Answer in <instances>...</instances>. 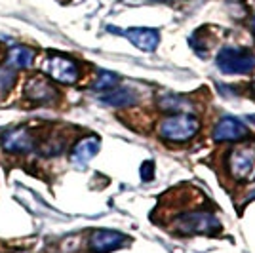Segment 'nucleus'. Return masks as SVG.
Segmentation results:
<instances>
[{"label": "nucleus", "instance_id": "15", "mask_svg": "<svg viewBox=\"0 0 255 253\" xmlns=\"http://www.w3.org/2000/svg\"><path fill=\"white\" fill-rule=\"evenodd\" d=\"M118 82V76L115 73H109V71H99L94 88L96 90H113Z\"/></svg>", "mask_w": 255, "mask_h": 253}, {"label": "nucleus", "instance_id": "12", "mask_svg": "<svg viewBox=\"0 0 255 253\" xmlns=\"http://www.w3.org/2000/svg\"><path fill=\"white\" fill-rule=\"evenodd\" d=\"M32 59H34V52L25 48V46H15L8 52L6 57V65L11 69H31Z\"/></svg>", "mask_w": 255, "mask_h": 253}, {"label": "nucleus", "instance_id": "1", "mask_svg": "<svg viewBox=\"0 0 255 253\" xmlns=\"http://www.w3.org/2000/svg\"><path fill=\"white\" fill-rule=\"evenodd\" d=\"M200 131V120L192 115L166 116L158 126V135L171 143L189 141Z\"/></svg>", "mask_w": 255, "mask_h": 253}, {"label": "nucleus", "instance_id": "16", "mask_svg": "<svg viewBox=\"0 0 255 253\" xmlns=\"http://www.w3.org/2000/svg\"><path fill=\"white\" fill-rule=\"evenodd\" d=\"M13 84H15V69L11 67L0 69V94H6Z\"/></svg>", "mask_w": 255, "mask_h": 253}, {"label": "nucleus", "instance_id": "11", "mask_svg": "<svg viewBox=\"0 0 255 253\" xmlns=\"http://www.w3.org/2000/svg\"><path fill=\"white\" fill-rule=\"evenodd\" d=\"M99 139L97 137H84L82 141H78L75 147H73V152H71V160L78 164V166H84L88 160H92L99 152Z\"/></svg>", "mask_w": 255, "mask_h": 253}, {"label": "nucleus", "instance_id": "5", "mask_svg": "<svg viewBox=\"0 0 255 253\" xmlns=\"http://www.w3.org/2000/svg\"><path fill=\"white\" fill-rule=\"evenodd\" d=\"M44 73L50 74L53 80L61 84H75L80 76L78 65L65 55H50L44 61Z\"/></svg>", "mask_w": 255, "mask_h": 253}, {"label": "nucleus", "instance_id": "13", "mask_svg": "<svg viewBox=\"0 0 255 253\" xmlns=\"http://www.w3.org/2000/svg\"><path fill=\"white\" fill-rule=\"evenodd\" d=\"M103 101H105L107 105H113V107H126L135 103L137 97H135V94L131 90H128V88H113L109 94L103 95Z\"/></svg>", "mask_w": 255, "mask_h": 253}, {"label": "nucleus", "instance_id": "10", "mask_svg": "<svg viewBox=\"0 0 255 253\" xmlns=\"http://www.w3.org/2000/svg\"><path fill=\"white\" fill-rule=\"evenodd\" d=\"M129 42L133 46H137L139 50H145V52H152L160 42V32L154 29H128L122 32Z\"/></svg>", "mask_w": 255, "mask_h": 253}, {"label": "nucleus", "instance_id": "8", "mask_svg": "<svg viewBox=\"0 0 255 253\" xmlns=\"http://www.w3.org/2000/svg\"><path fill=\"white\" fill-rule=\"evenodd\" d=\"M248 135V127L233 116H227L219 120V124L213 129V139L215 141H240Z\"/></svg>", "mask_w": 255, "mask_h": 253}, {"label": "nucleus", "instance_id": "20", "mask_svg": "<svg viewBox=\"0 0 255 253\" xmlns=\"http://www.w3.org/2000/svg\"><path fill=\"white\" fill-rule=\"evenodd\" d=\"M252 27H254V32H255V17H254V21H252Z\"/></svg>", "mask_w": 255, "mask_h": 253}, {"label": "nucleus", "instance_id": "19", "mask_svg": "<svg viewBox=\"0 0 255 253\" xmlns=\"http://www.w3.org/2000/svg\"><path fill=\"white\" fill-rule=\"evenodd\" d=\"M154 2H171V0H154Z\"/></svg>", "mask_w": 255, "mask_h": 253}, {"label": "nucleus", "instance_id": "4", "mask_svg": "<svg viewBox=\"0 0 255 253\" xmlns=\"http://www.w3.org/2000/svg\"><path fill=\"white\" fill-rule=\"evenodd\" d=\"M229 171L234 179L244 181L252 175L255 168V145H240L231 152L227 160Z\"/></svg>", "mask_w": 255, "mask_h": 253}, {"label": "nucleus", "instance_id": "9", "mask_svg": "<svg viewBox=\"0 0 255 253\" xmlns=\"http://www.w3.org/2000/svg\"><path fill=\"white\" fill-rule=\"evenodd\" d=\"M124 234L115 231H96L90 238V248L96 253H107L120 248L124 244Z\"/></svg>", "mask_w": 255, "mask_h": 253}, {"label": "nucleus", "instance_id": "14", "mask_svg": "<svg viewBox=\"0 0 255 253\" xmlns=\"http://www.w3.org/2000/svg\"><path fill=\"white\" fill-rule=\"evenodd\" d=\"M158 105L164 109V111H181V109H185V111H191V103L187 101V99H183V97H177V95H166V97H162L158 101Z\"/></svg>", "mask_w": 255, "mask_h": 253}, {"label": "nucleus", "instance_id": "7", "mask_svg": "<svg viewBox=\"0 0 255 253\" xmlns=\"http://www.w3.org/2000/svg\"><path fill=\"white\" fill-rule=\"evenodd\" d=\"M25 95L34 103H53L59 97V92L55 90V86L48 78L32 76L25 86Z\"/></svg>", "mask_w": 255, "mask_h": 253}, {"label": "nucleus", "instance_id": "3", "mask_svg": "<svg viewBox=\"0 0 255 253\" xmlns=\"http://www.w3.org/2000/svg\"><path fill=\"white\" fill-rule=\"evenodd\" d=\"M215 63L225 74H246L255 69V55L244 48H223Z\"/></svg>", "mask_w": 255, "mask_h": 253}, {"label": "nucleus", "instance_id": "2", "mask_svg": "<svg viewBox=\"0 0 255 253\" xmlns=\"http://www.w3.org/2000/svg\"><path fill=\"white\" fill-rule=\"evenodd\" d=\"M221 229L219 219L208 211H189L173 221V231L177 234H215Z\"/></svg>", "mask_w": 255, "mask_h": 253}, {"label": "nucleus", "instance_id": "6", "mask_svg": "<svg viewBox=\"0 0 255 253\" xmlns=\"http://www.w3.org/2000/svg\"><path fill=\"white\" fill-rule=\"evenodd\" d=\"M2 147L8 152L21 154V152H29L36 147V139L27 127H17V129H10L2 135Z\"/></svg>", "mask_w": 255, "mask_h": 253}, {"label": "nucleus", "instance_id": "17", "mask_svg": "<svg viewBox=\"0 0 255 253\" xmlns=\"http://www.w3.org/2000/svg\"><path fill=\"white\" fill-rule=\"evenodd\" d=\"M63 150V139L59 137H52L48 141H44L42 147H40V152L44 156H53V154H59Z\"/></svg>", "mask_w": 255, "mask_h": 253}, {"label": "nucleus", "instance_id": "18", "mask_svg": "<svg viewBox=\"0 0 255 253\" xmlns=\"http://www.w3.org/2000/svg\"><path fill=\"white\" fill-rule=\"evenodd\" d=\"M152 175H154V164L149 160V162H145V164L141 166V179L150 181L152 179Z\"/></svg>", "mask_w": 255, "mask_h": 253}]
</instances>
